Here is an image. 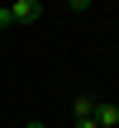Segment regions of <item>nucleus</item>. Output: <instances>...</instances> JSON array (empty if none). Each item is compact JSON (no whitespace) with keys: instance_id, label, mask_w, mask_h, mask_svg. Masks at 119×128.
Masks as SVG:
<instances>
[{"instance_id":"1","label":"nucleus","mask_w":119,"mask_h":128,"mask_svg":"<svg viewBox=\"0 0 119 128\" xmlns=\"http://www.w3.org/2000/svg\"><path fill=\"white\" fill-rule=\"evenodd\" d=\"M43 14L38 0H14V5H0V28H19V24H33Z\"/></svg>"},{"instance_id":"2","label":"nucleus","mask_w":119,"mask_h":128,"mask_svg":"<svg viewBox=\"0 0 119 128\" xmlns=\"http://www.w3.org/2000/svg\"><path fill=\"white\" fill-rule=\"evenodd\" d=\"M72 114H76V128H100L95 124V100H91V95H81V100L72 104Z\"/></svg>"},{"instance_id":"3","label":"nucleus","mask_w":119,"mask_h":128,"mask_svg":"<svg viewBox=\"0 0 119 128\" xmlns=\"http://www.w3.org/2000/svg\"><path fill=\"white\" fill-rule=\"evenodd\" d=\"M95 124H100V128H114V124H119V104H105V100H95Z\"/></svg>"},{"instance_id":"4","label":"nucleus","mask_w":119,"mask_h":128,"mask_svg":"<svg viewBox=\"0 0 119 128\" xmlns=\"http://www.w3.org/2000/svg\"><path fill=\"white\" fill-rule=\"evenodd\" d=\"M29 128H43V124H29Z\"/></svg>"}]
</instances>
